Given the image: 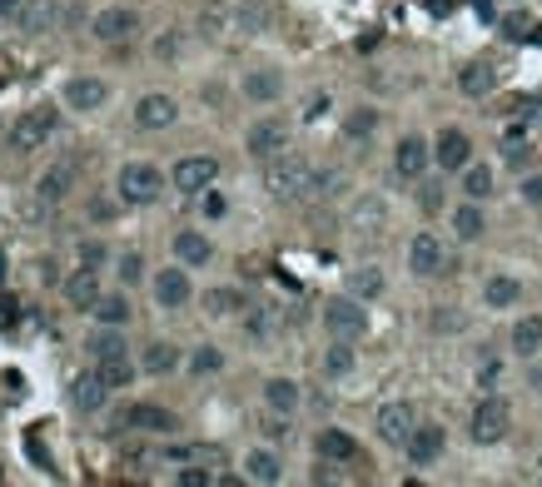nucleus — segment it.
<instances>
[{"label": "nucleus", "mask_w": 542, "mask_h": 487, "mask_svg": "<svg viewBox=\"0 0 542 487\" xmlns=\"http://www.w3.org/2000/svg\"><path fill=\"white\" fill-rule=\"evenodd\" d=\"M189 368H195V373H219L224 368V354H219V348H195Z\"/></svg>", "instance_id": "nucleus-40"}, {"label": "nucleus", "mask_w": 542, "mask_h": 487, "mask_svg": "<svg viewBox=\"0 0 542 487\" xmlns=\"http://www.w3.org/2000/svg\"><path fill=\"white\" fill-rule=\"evenodd\" d=\"M409 269H413L418 279L443 274V269H448V254H443V244H438V234H413V244H409Z\"/></svg>", "instance_id": "nucleus-12"}, {"label": "nucleus", "mask_w": 542, "mask_h": 487, "mask_svg": "<svg viewBox=\"0 0 542 487\" xmlns=\"http://www.w3.org/2000/svg\"><path fill=\"white\" fill-rule=\"evenodd\" d=\"M50 134H55V110L50 105H36V110H26V115L10 124L5 140H10V150H16V154H30V150H40Z\"/></svg>", "instance_id": "nucleus-3"}, {"label": "nucleus", "mask_w": 542, "mask_h": 487, "mask_svg": "<svg viewBox=\"0 0 542 487\" xmlns=\"http://www.w3.org/2000/svg\"><path fill=\"white\" fill-rule=\"evenodd\" d=\"M493 80H498V75H493V65H483V60H473V65H462V75H458V90L462 95H488L493 90Z\"/></svg>", "instance_id": "nucleus-30"}, {"label": "nucleus", "mask_w": 542, "mask_h": 487, "mask_svg": "<svg viewBox=\"0 0 542 487\" xmlns=\"http://www.w3.org/2000/svg\"><path fill=\"white\" fill-rule=\"evenodd\" d=\"M433 328H462V319H458V313H438Z\"/></svg>", "instance_id": "nucleus-51"}, {"label": "nucleus", "mask_w": 542, "mask_h": 487, "mask_svg": "<svg viewBox=\"0 0 542 487\" xmlns=\"http://www.w3.org/2000/svg\"><path fill=\"white\" fill-rule=\"evenodd\" d=\"M110 100V85L105 80H90V75H80V80L65 85V105L70 110H100Z\"/></svg>", "instance_id": "nucleus-21"}, {"label": "nucleus", "mask_w": 542, "mask_h": 487, "mask_svg": "<svg viewBox=\"0 0 542 487\" xmlns=\"http://www.w3.org/2000/svg\"><path fill=\"white\" fill-rule=\"evenodd\" d=\"M55 26V0H26V10H20V30H30V36H40V30Z\"/></svg>", "instance_id": "nucleus-32"}, {"label": "nucleus", "mask_w": 542, "mask_h": 487, "mask_svg": "<svg viewBox=\"0 0 542 487\" xmlns=\"http://www.w3.org/2000/svg\"><path fill=\"white\" fill-rule=\"evenodd\" d=\"M309 185H314V169L299 154H274L264 169V189L274 199H309Z\"/></svg>", "instance_id": "nucleus-1"}, {"label": "nucleus", "mask_w": 542, "mask_h": 487, "mask_svg": "<svg viewBox=\"0 0 542 487\" xmlns=\"http://www.w3.org/2000/svg\"><path fill=\"white\" fill-rule=\"evenodd\" d=\"M324 373H329V378L354 373V348H348V338H334V348L324 354Z\"/></svg>", "instance_id": "nucleus-38"}, {"label": "nucleus", "mask_w": 542, "mask_h": 487, "mask_svg": "<svg viewBox=\"0 0 542 487\" xmlns=\"http://www.w3.org/2000/svg\"><path fill=\"white\" fill-rule=\"evenodd\" d=\"M115 189H120V199H125V204H154L165 195V175L154 164H144V160H130V164H120Z\"/></svg>", "instance_id": "nucleus-2"}, {"label": "nucleus", "mask_w": 542, "mask_h": 487, "mask_svg": "<svg viewBox=\"0 0 542 487\" xmlns=\"http://www.w3.org/2000/svg\"><path fill=\"white\" fill-rule=\"evenodd\" d=\"M507 423H513V413H507V403L503 398H483L478 408H473V418H468V433H473V443H503L507 438Z\"/></svg>", "instance_id": "nucleus-5"}, {"label": "nucleus", "mask_w": 542, "mask_h": 487, "mask_svg": "<svg viewBox=\"0 0 542 487\" xmlns=\"http://www.w3.org/2000/svg\"><path fill=\"white\" fill-rule=\"evenodd\" d=\"M244 150L254 154V160H274V154L289 150V124L284 120H259L250 134H244Z\"/></svg>", "instance_id": "nucleus-9"}, {"label": "nucleus", "mask_w": 542, "mask_h": 487, "mask_svg": "<svg viewBox=\"0 0 542 487\" xmlns=\"http://www.w3.org/2000/svg\"><path fill=\"white\" fill-rule=\"evenodd\" d=\"M443 448H448V433H443L438 423H418L413 438L403 443V452H409L413 468H433V462L443 458Z\"/></svg>", "instance_id": "nucleus-8"}, {"label": "nucleus", "mask_w": 542, "mask_h": 487, "mask_svg": "<svg viewBox=\"0 0 542 487\" xmlns=\"http://www.w3.org/2000/svg\"><path fill=\"white\" fill-rule=\"evenodd\" d=\"M175 50H179V40H175V36H165L160 45H154V55H175Z\"/></svg>", "instance_id": "nucleus-52"}, {"label": "nucleus", "mask_w": 542, "mask_h": 487, "mask_svg": "<svg viewBox=\"0 0 542 487\" xmlns=\"http://www.w3.org/2000/svg\"><path fill=\"white\" fill-rule=\"evenodd\" d=\"M523 199H527V204H542V175L523 179Z\"/></svg>", "instance_id": "nucleus-46"}, {"label": "nucleus", "mask_w": 542, "mask_h": 487, "mask_svg": "<svg viewBox=\"0 0 542 487\" xmlns=\"http://www.w3.org/2000/svg\"><path fill=\"white\" fill-rule=\"evenodd\" d=\"M115 274H120V284H140V279H144V259L140 254H125Z\"/></svg>", "instance_id": "nucleus-41"}, {"label": "nucleus", "mask_w": 542, "mask_h": 487, "mask_svg": "<svg viewBox=\"0 0 542 487\" xmlns=\"http://www.w3.org/2000/svg\"><path fill=\"white\" fill-rule=\"evenodd\" d=\"M0 279H5V254H0Z\"/></svg>", "instance_id": "nucleus-56"}, {"label": "nucleus", "mask_w": 542, "mask_h": 487, "mask_svg": "<svg viewBox=\"0 0 542 487\" xmlns=\"http://www.w3.org/2000/svg\"><path fill=\"white\" fill-rule=\"evenodd\" d=\"M483 229H488V219H483L478 199H468V204H462V209H453V234H458L462 244L483 239Z\"/></svg>", "instance_id": "nucleus-28"}, {"label": "nucleus", "mask_w": 542, "mask_h": 487, "mask_svg": "<svg viewBox=\"0 0 542 487\" xmlns=\"http://www.w3.org/2000/svg\"><path fill=\"white\" fill-rule=\"evenodd\" d=\"M20 10H26V0H0V20H20Z\"/></svg>", "instance_id": "nucleus-47"}, {"label": "nucleus", "mask_w": 542, "mask_h": 487, "mask_svg": "<svg viewBox=\"0 0 542 487\" xmlns=\"http://www.w3.org/2000/svg\"><path fill=\"white\" fill-rule=\"evenodd\" d=\"M517 299H523V284H517L513 274H493L488 284H483V303H488V309H513Z\"/></svg>", "instance_id": "nucleus-24"}, {"label": "nucleus", "mask_w": 542, "mask_h": 487, "mask_svg": "<svg viewBox=\"0 0 542 487\" xmlns=\"http://www.w3.org/2000/svg\"><path fill=\"white\" fill-rule=\"evenodd\" d=\"M533 478H537V482H542V458H537V468H533Z\"/></svg>", "instance_id": "nucleus-55"}, {"label": "nucleus", "mask_w": 542, "mask_h": 487, "mask_svg": "<svg viewBox=\"0 0 542 487\" xmlns=\"http://www.w3.org/2000/svg\"><path fill=\"white\" fill-rule=\"evenodd\" d=\"M433 164L448 169V175H453V169L462 175V169L473 164V140H468L462 130H443V134L433 140Z\"/></svg>", "instance_id": "nucleus-11"}, {"label": "nucleus", "mask_w": 542, "mask_h": 487, "mask_svg": "<svg viewBox=\"0 0 542 487\" xmlns=\"http://www.w3.org/2000/svg\"><path fill=\"white\" fill-rule=\"evenodd\" d=\"M90 313H95L100 323H110V328H125L134 309H130V299H125V293H110V299H105V293H100V303H95V309H90Z\"/></svg>", "instance_id": "nucleus-31"}, {"label": "nucleus", "mask_w": 542, "mask_h": 487, "mask_svg": "<svg viewBox=\"0 0 542 487\" xmlns=\"http://www.w3.org/2000/svg\"><path fill=\"white\" fill-rule=\"evenodd\" d=\"M65 299H70V309H95L100 303V274L90 264H80L70 279H65Z\"/></svg>", "instance_id": "nucleus-18"}, {"label": "nucleus", "mask_w": 542, "mask_h": 487, "mask_svg": "<svg viewBox=\"0 0 542 487\" xmlns=\"http://www.w3.org/2000/svg\"><path fill=\"white\" fill-rule=\"evenodd\" d=\"M189 274L185 269H160V274H154V299H160V309H185L189 303Z\"/></svg>", "instance_id": "nucleus-17"}, {"label": "nucleus", "mask_w": 542, "mask_h": 487, "mask_svg": "<svg viewBox=\"0 0 542 487\" xmlns=\"http://www.w3.org/2000/svg\"><path fill=\"white\" fill-rule=\"evenodd\" d=\"M175 482H179V487H209L214 472H209V468H185V472H175Z\"/></svg>", "instance_id": "nucleus-43"}, {"label": "nucleus", "mask_w": 542, "mask_h": 487, "mask_svg": "<svg viewBox=\"0 0 542 487\" xmlns=\"http://www.w3.org/2000/svg\"><path fill=\"white\" fill-rule=\"evenodd\" d=\"M374 428H378V438H383L388 448H403V443L413 438V428H418L413 403H383L378 418H374Z\"/></svg>", "instance_id": "nucleus-7"}, {"label": "nucleus", "mask_w": 542, "mask_h": 487, "mask_svg": "<svg viewBox=\"0 0 542 487\" xmlns=\"http://www.w3.org/2000/svg\"><path fill=\"white\" fill-rule=\"evenodd\" d=\"M324 328H329L334 338H364L368 333V309H364V299H334V303H324Z\"/></svg>", "instance_id": "nucleus-4"}, {"label": "nucleus", "mask_w": 542, "mask_h": 487, "mask_svg": "<svg viewBox=\"0 0 542 487\" xmlns=\"http://www.w3.org/2000/svg\"><path fill=\"white\" fill-rule=\"evenodd\" d=\"M80 264L100 269V264H105V244H95V239H90V244H80Z\"/></svg>", "instance_id": "nucleus-45"}, {"label": "nucleus", "mask_w": 542, "mask_h": 487, "mask_svg": "<svg viewBox=\"0 0 542 487\" xmlns=\"http://www.w3.org/2000/svg\"><path fill=\"white\" fill-rule=\"evenodd\" d=\"M85 348H90V358H95V364H100V358H110V354H125V333H120V328H110V323H105V328H100V333L90 338Z\"/></svg>", "instance_id": "nucleus-36"}, {"label": "nucleus", "mask_w": 542, "mask_h": 487, "mask_svg": "<svg viewBox=\"0 0 542 487\" xmlns=\"http://www.w3.org/2000/svg\"><path fill=\"white\" fill-rule=\"evenodd\" d=\"M75 169H80V160H75V154L55 160V164L36 179V199H40V204H60V199L75 189Z\"/></svg>", "instance_id": "nucleus-10"}, {"label": "nucleus", "mask_w": 542, "mask_h": 487, "mask_svg": "<svg viewBox=\"0 0 542 487\" xmlns=\"http://www.w3.org/2000/svg\"><path fill=\"white\" fill-rule=\"evenodd\" d=\"M205 214H209V219H219V214H224V199H219V195H205Z\"/></svg>", "instance_id": "nucleus-50"}, {"label": "nucleus", "mask_w": 542, "mask_h": 487, "mask_svg": "<svg viewBox=\"0 0 542 487\" xmlns=\"http://www.w3.org/2000/svg\"><path fill=\"white\" fill-rule=\"evenodd\" d=\"M348 293H354V299H378L383 293V274L378 269H354V274H348Z\"/></svg>", "instance_id": "nucleus-37"}, {"label": "nucleus", "mask_w": 542, "mask_h": 487, "mask_svg": "<svg viewBox=\"0 0 542 487\" xmlns=\"http://www.w3.org/2000/svg\"><path fill=\"white\" fill-rule=\"evenodd\" d=\"M105 398H110V388H105V378H100V373H80V378L70 383V403L80 408V413H100Z\"/></svg>", "instance_id": "nucleus-20"}, {"label": "nucleus", "mask_w": 542, "mask_h": 487, "mask_svg": "<svg viewBox=\"0 0 542 487\" xmlns=\"http://www.w3.org/2000/svg\"><path fill=\"white\" fill-rule=\"evenodd\" d=\"M344 130H348V140H364V134H374V130H378V115H374V110H354Z\"/></svg>", "instance_id": "nucleus-39"}, {"label": "nucleus", "mask_w": 542, "mask_h": 487, "mask_svg": "<svg viewBox=\"0 0 542 487\" xmlns=\"http://www.w3.org/2000/svg\"><path fill=\"white\" fill-rule=\"evenodd\" d=\"M533 388H537V393H542V364H537V368H533Z\"/></svg>", "instance_id": "nucleus-53"}, {"label": "nucleus", "mask_w": 542, "mask_h": 487, "mask_svg": "<svg viewBox=\"0 0 542 487\" xmlns=\"http://www.w3.org/2000/svg\"><path fill=\"white\" fill-rule=\"evenodd\" d=\"M244 95L259 100V105H269V100L284 95V75H279V70H250V75H244Z\"/></svg>", "instance_id": "nucleus-25"}, {"label": "nucleus", "mask_w": 542, "mask_h": 487, "mask_svg": "<svg viewBox=\"0 0 542 487\" xmlns=\"http://www.w3.org/2000/svg\"><path fill=\"white\" fill-rule=\"evenodd\" d=\"M244 478H250V482H264V487H274L279 478H284V462H279V452L254 448L250 458H244Z\"/></svg>", "instance_id": "nucleus-22"}, {"label": "nucleus", "mask_w": 542, "mask_h": 487, "mask_svg": "<svg viewBox=\"0 0 542 487\" xmlns=\"http://www.w3.org/2000/svg\"><path fill=\"white\" fill-rule=\"evenodd\" d=\"M140 368L144 373H175L179 368V348L175 344H150V348H144V358H140Z\"/></svg>", "instance_id": "nucleus-33"}, {"label": "nucleus", "mask_w": 542, "mask_h": 487, "mask_svg": "<svg viewBox=\"0 0 542 487\" xmlns=\"http://www.w3.org/2000/svg\"><path fill=\"white\" fill-rule=\"evenodd\" d=\"M175 120H179V105L169 95H160V90H154V95H140V105H134V124H140V130H169Z\"/></svg>", "instance_id": "nucleus-16"}, {"label": "nucleus", "mask_w": 542, "mask_h": 487, "mask_svg": "<svg viewBox=\"0 0 542 487\" xmlns=\"http://www.w3.org/2000/svg\"><path fill=\"white\" fill-rule=\"evenodd\" d=\"M324 110H329V95H314V100H309V110H303V120H319Z\"/></svg>", "instance_id": "nucleus-48"}, {"label": "nucleus", "mask_w": 542, "mask_h": 487, "mask_svg": "<svg viewBox=\"0 0 542 487\" xmlns=\"http://www.w3.org/2000/svg\"><path fill=\"white\" fill-rule=\"evenodd\" d=\"M0 65H5V50H0Z\"/></svg>", "instance_id": "nucleus-57"}, {"label": "nucleus", "mask_w": 542, "mask_h": 487, "mask_svg": "<svg viewBox=\"0 0 542 487\" xmlns=\"http://www.w3.org/2000/svg\"><path fill=\"white\" fill-rule=\"evenodd\" d=\"M120 428H134V433H175V413L160 403H134V408H125Z\"/></svg>", "instance_id": "nucleus-15"}, {"label": "nucleus", "mask_w": 542, "mask_h": 487, "mask_svg": "<svg viewBox=\"0 0 542 487\" xmlns=\"http://www.w3.org/2000/svg\"><path fill=\"white\" fill-rule=\"evenodd\" d=\"M234 309H244V293L239 289H209L205 293V313H214V319H229Z\"/></svg>", "instance_id": "nucleus-35"}, {"label": "nucleus", "mask_w": 542, "mask_h": 487, "mask_svg": "<svg viewBox=\"0 0 542 487\" xmlns=\"http://www.w3.org/2000/svg\"><path fill=\"white\" fill-rule=\"evenodd\" d=\"M95 373L105 378V388L115 393V388H130L134 383V364H130V354H110V358H100Z\"/></svg>", "instance_id": "nucleus-27"}, {"label": "nucleus", "mask_w": 542, "mask_h": 487, "mask_svg": "<svg viewBox=\"0 0 542 487\" xmlns=\"http://www.w3.org/2000/svg\"><path fill=\"white\" fill-rule=\"evenodd\" d=\"M428 164H433V144H428V140H418V134H403V140L393 144V169H399L403 179H418Z\"/></svg>", "instance_id": "nucleus-13"}, {"label": "nucleus", "mask_w": 542, "mask_h": 487, "mask_svg": "<svg viewBox=\"0 0 542 487\" xmlns=\"http://www.w3.org/2000/svg\"><path fill=\"white\" fill-rule=\"evenodd\" d=\"M264 403L274 408V413H293V408H299V383L293 378H269L264 383Z\"/></svg>", "instance_id": "nucleus-29"}, {"label": "nucleus", "mask_w": 542, "mask_h": 487, "mask_svg": "<svg viewBox=\"0 0 542 487\" xmlns=\"http://www.w3.org/2000/svg\"><path fill=\"white\" fill-rule=\"evenodd\" d=\"M542 348V319L537 313H523V319L513 323V354L517 358H537Z\"/></svg>", "instance_id": "nucleus-23"}, {"label": "nucleus", "mask_w": 542, "mask_h": 487, "mask_svg": "<svg viewBox=\"0 0 542 487\" xmlns=\"http://www.w3.org/2000/svg\"><path fill=\"white\" fill-rule=\"evenodd\" d=\"M134 26H140V16L134 10H125V5H110V10H100L95 16V40H105V45H120V40H130L134 36Z\"/></svg>", "instance_id": "nucleus-14"}, {"label": "nucleus", "mask_w": 542, "mask_h": 487, "mask_svg": "<svg viewBox=\"0 0 542 487\" xmlns=\"http://www.w3.org/2000/svg\"><path fill=\"white\" fill-rule=\"evenodd\" d=\"M418 204H423L428 214H433V209H443V185H423V195H418Z\"/></svg>", "instance_id": "nucleus-44"}, {"label": "nucleus", "mask_w": 542, "mask_h": 487, "mask_svg": "<svg viewBox=\"0 0 542 487\" xmlns=\"http://www.w3.org/2000/svg\"><path fill=\"white\" fill-rule=\"evenodd\" d=\"M498 373H503L498 364H483L478 368V383H483V388H493V383H498Z\"/></svg>", "instance_id": "nucleus-49"}, {"label": "nucleus", "mask_w": 542, "mask_h": 487, "mask_svg": "<svg viewBox=\"0 0 542 487\" xmlns=\"http://www.w3.org/2000/svg\"><path fill=\"white\" fill-rule=\"evenodd\" d=\"M259 428H264V438H274V443H279V438H289V413H274V408H269V418Z\"/></svg>", "instance_id": "nucleus-42"}, {"label": "nucleus", "mask_w": 542, "mask_h": 487, "mask_svg": "<svg viewBox=\"0 0 542 487\" xmlns=\"http://www.w3.org/2000/svg\"><path fill=\"white\" fill-rule=\"evenodd\" d=\"M473 5H478V10H483V16H488V10H493V0H473Z\"/></svg>", "instance_id": "nucleus-54"}, {"label": "nucleus", "mask_w": 542, "mask_h": 487, "mask_svg": "<svg viewBox=\"0 0 542 487\" xmlns=\"http://www.w3.org/2000/svg\"><path fill=\"white\" fill-rule=\"evenodd\" d=\"M319 458H329V462H354V458H358V443L344 433V428H324V433H319Z\"/></svg>", "instance_id": "nucleus-26"}, {"label": "nucleus", "mask_w": 542, "mask_h": 487, "mask_svg": "<svg viewBox=\"0 0 542 487\" xmlns=\"http://www.w3.org/2000/svg\"><path fill=\"white\" fill-rule=\"evenodd\" d=\"M462 195H468V199H488L493 195V169L488 164H468V169H462Z\"/></svg>", "instance_id": "nucleus-34"}, {"label": "nucleus", "mask_w": 542, "mask_h": 487, "mask_svg": "<svg viewBox=\"0 0 542 487\" xmlns=\"http://www.w3.org/2000/svg\"><path fill=\"white\" fill-rule=\"evenodd\" d=\"M169 179H175L179 195H205L214 179H219V160H214V154H189V160L175 164V175H169Z\"/></svg>", "instance_id": "nucleus-6"}, {"label": "nucleus", "mask_w": 542, "mask_h": 487, "mask_svg": "<svg viewBox=\"0 0 542 487\" xmlns=\"http://www.w3.org/2000/svg\"><path fill=\"white\" fill-rule=\"evenodd\" d=\"M175 259H179L185 269H205L209 259H214V244H209L199 229H179V234H175Z\"/></svg>", "instance_id": "nucleus-19"}]
</instances>
